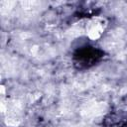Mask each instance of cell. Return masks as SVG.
Segmentation results:
<instances>
[{"instance_id":"1","label":"cell","mask_w":127,"mask_h":127,"mask_svg":"<svg viewBox=\"0 0 127 127\" xmlns=\"http://www.w3.org/2000/svg\"><path fill=\"white\" fill-rule=\"evenodd\" d=\"M104 31V24L101 20H93L86 26V33L89 39H98Z\"/></svg>"}]
</instances>
